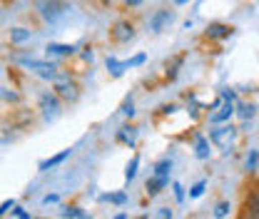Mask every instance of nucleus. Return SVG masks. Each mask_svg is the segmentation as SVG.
<instances>
[{"instance_id":"obj_1","label":"nucleus","mask_w":259,"mask_h":219,"mask_svg":"<svg viewBox=\"0 0 259 219\" xmlns=\"http://www.w3.org/2000/svg\"><path fill=\"white\" fill-rule=\"evenodd\" d=\"M237 140H239V129L234 125H214L209 129V142L222 152V155H232L234 152V147H237Z\"/></svg>"},{"instance_id":"obj_2","label":"nucleus","mask_w":259,"mask_h":219,"mask_svg":"<svg viewBox=\"0 0 259 219\" xmlns=\"http://www.w3.org/2000/svg\"><path fill=\"white\" fill-rule=\"evenodd\" d=\"M18 63L23 65V67H28L30 72H35L37 77H42V80H58L60 77V67L53 63V60H37V58H18Z\"/></svg>"},{"instance_id":"obj_3","label":"nucleus","mask_w":259,"mask_h":219,"mask_svg":"<svg viewBox=\"0 0 259 219\" xmlns=\"http://www.w3.org/2000/svg\"><path fill=\"white\" fill-rule=\"evenodd\" d=\"M55 95L65 100V102H75L77 97H80V87H77V82L70 77V75H60L58 80H55Z\"/></svg>"},{"instance_id":"obj_4","label":"nucleus","mask_w":259,"mask_h":219,"mask_svg":"<svg viewBox=\"0 0 259 219\" xmlns=\"http://www.w3.org/2000/svg\"><path fill=\"white\" fill-rule=\"evenodd\" d=\"M234 105L237 102H229V100H217L214 102V107H212V112H209V125H225L229 122V117L234 115Z\"/></svg>"},{"instance_id":"obj_5","label":"nucleus","mask_w":259,"mask_h":219,"mask_svg":"<svg viewBox=\"0 0 259 219\" xmlns=\"http://www.w3.org/2000/svg\"><path fill=\"white\" fill-rule=\"evenodd\" d=\"M65 10H67V5H65L63 0H42V3H40V15H42V20H48V23L60 20L65 15Z\"/></svg>"},{"instance_id":"obj_6","label":"nucleus","mask_w":259,"mask_h":219,"mask_svg":"<svg viewBox=\"0 0 259 219\" xmlns=\"http://www.w3.org/2000/svg\"><path fill=\"white\" fill-rule=\"evenodd\" d=\"M110 37H112V42L125 45V42H130V40L135 37V25H132L130 20H117V23L110 28Z\"/></svg>"},{"instance_id":"obj_7","label":"nucleus","mask_w":259,"mask_h":219,"mask_svg":"<svg viewBox=\"0 0 259 219\" xmlns=\"http://www.w3.org/2000/svg\"><path fill=\"white\" fill-rule=\"evenodd\" d=\"M175 20V13L169 8H160L150 15V30L152 32H162L164 28H169V23Z\"/></svg>"},{"instance_id":"obj_8","label":"nucleus","mask_w":259,"mask_h":219,"mask_svg":"<svg viewBox=\"0 0 259 219\" xmlns=\"http://www.w3.org/2000/svg\"><path fill=\"white\" fill-rule=\"evenodd\" d=\"M40 110H42V117L45 120L58 117V112H60V97L55 93H45L40 97Z\"/></svg>"},{"instance_id":"obj_9","label":"nucleus","mask_w":259,"mask_h":219,"mask_svg":"<svg viewBox=\"0 0 259 219\" xmlns=\"http://www.w3.org/2000/svg\"><path fill=\"white\" fill-rule=\"evenodd\" d=\"M137 137H140V129L135 125H122L120 129H117V135H115V140L120 142V145H125V147H135L137 145Z\"/></svg>"},{"instance_id":"obj_10","label":"nucleus","mask_w":259,"mask_h":219,"mask_svg":"<svg viewBox=\"0 0 259 219\" xmlns=\"http://www.w3.org/2000/svg\"><path fill=\"white\" fill-rule=\"evenodd\" d=\"M194 157L197 159H209L212 157V142L202 132H194Z\"/></svg>"},{"instance_id":"obj_11","label":"nucleus","mask_w":259,"mask_h":219,"mask_svg":"<svg viewBox=\"0 0 259 219\" xmlns=\"http://www.w3.org/2000/svg\"><path fill=\"white\" fill-rule=\"evenodd\" d=\"M72 155V150L67 147V150H63V152H58V155H53V157H48V159H42L40 164H37V169L40 172H50V169H55V167H60L67 157Z\"/></svg>"},{"instance_id":"obj_12","label":"nucleus","mask_w":259,"mask_h":219,"mask_svg":"<svg viewBox=\"0 0 259 219\" xmlns=\"http://www.w3.org/2000/svg\"><path fill=\"white\" fill-rule=\"evenodd\" d=\"M232 35H234L232 25H225V23H209L207 25V37H212V40H227Z\"/></svg>"},{"instance_id":"obj_13","label":"nucleus","mask_w":259,"mask_h":219,"mask_svg":"<svg viewBox=\"0 0 259 219\" xmlns=\"http://www.w3.org/2000/svg\"><path fill=\"white\" fill-rule=\"evenodd\" d=\"M45 50H48V60H50V58H70V55H75L77 48L75 45H65V42H50Z\"/></svg>"},{"instance_id":"obj_14","label":"nucleus","mask_w":259,"mask_h":219,"mask_svg":"<svg viewBox=\"0 0 259 219\" xmlns=\"http://www.w3.org/2000/svg\"><path fill=\"white\" fill-rule=\"evenodd\" d=\"M172 169H175V162H172L169 157H162V159L155 162L152 174H155V177H162V180H172Z\"/></svg>"},{"instance_id":"obj_15","label":"nucleus","mask_w":259,"mask_h":219,"mask_svg":"<svg viewBox=\"0 0 259 219\" xmlns=\"http://www.w3.org/2000/svg\"><path fill=\"white\" fill-rule=\"evenodd\" d=\"M169 187V180H162V177H155V174H150V180L145 182V192H147V197H157L162 189Z\"/></svg>"},{"instance_id":"obj_16","label":"nucleus","mask_w":259,"mask_h":219,"mask_svg":"<svg viewBox=\"0 0 259 219\" xmlns=\"http://www.w3.org/2000/svg\"><path fill=\"white\" fill-rule=\"evenodd\" d=\"M234 115L239 117V120H254L257 117V105L254 102H239V105H234Z\"/></svg>"},{"instance_id":"obj_17","label":"nucleus","mask_w":259,"mask_h":219,"mask_svg":"<svg viewBox=\"0 0 259 219\" xmlns=\"http://www.w3.org/2000/svg\"><path fill=\"white\" fill-rule=\"evenodd\" d=\"M105 65H107V72H110L112 77H122V75H125V70H130L127 60H117L115 55H107Z\"/></svg>"},{"instance_id":"obj_18","label":"nucleus","mask_w":259,"mask_h":219,"mask_svg":"<svg viewBox=\"0 0 259 219\" xmlns=\"http://www.w3.org/2000/svg\"><path fill=\"white\" fill-rule=\"evenodd\" d=\"M244 209H247V219H259V192L257 189L247 194Z\"/></svg>"},{"instance_id":"obj_19","label":"nucleus","mask_w":259,"mask_h":219,"mask_svg":"<svg viewBox=\"0 0 259 219\" xmlns=\"http://www.w3.org/2000/svg\"><path fill=\"white\" fill-rule=\"evenodd\" d=\"M32 32L28 30V28H13L10 30V42L13 45H23V42H30Z\"/></svg>"},{"instance_id":"obj_20","label":"nucleus","mask_w":259,"mask_h":219,"mask_svg":"<svg viewBox=\"0 0 259 219\" xmlns=\"http://www.w3.org/2000/svg\"><path fill=\"white\" fill-rule=\"evenodd\" d=\"M137 169H140V155L132 157V159L127 162V167H125V182H127V185L137 177Z\"/></svg>"},{"instance_id":"obj_21","label":"nucleus","mask_w":259,"mask_h":219,"mask_svg":"<svg viewBox=\"0 0 259 219\" xmlns=\"http://www.w3.org/2000/svg\"><path fill=\"white\" fill-rule=\"evenodd\" d=\"M244 169H247L249 174H254L259 169V150H249V155L244 159Z\"/></svg>"},{"instance_id":"obj_22","label":"nucleus","mask_w":259,"mask_h":219,"mask_svg":"<svg viewBox=\"0 0 259 219\" xmlns=\"http://www.w3.org/2000/svg\"><path fill=\"white\" fill-rule=\"evenodd\" d=\"M229 212H232V204H229L227 199L217 202V204H214V209H212L214 219H227V217H229Z\"/></svg>"},{"instance_id":"obj_23","label":"nucleus","mask_w":259,"mask_h":219,"mask_svg":"<svg viewBox=\"0 0 259 219\" xmlns=\"http://www.w3.org/2000/svg\"><path fill=\"white\" fill-rule=\"evenodd\" d=\"M100 202H110V204H120V207H122V204L127 202V194H125V192H115V194H102V197H100Z\"/></svg>"},{"instance_id":"obj_24","label":"nucleus","mask_w":259,"mask_h":219,"mask_svg":"<svg viewBox=\"0 0 259 219\" xmlns=\"http://www.w3.org/2000/svg\"><path fill=\"white\" fill-rule=\"evenodd\" d=\"M204 192H207V180H199V182H194L192 187H190V199H199Z\"/></svg>"},{"instance_id":"obj_25","label":"nucleus","mask_w":259,"mask_h":219,"mask_svg":"<svg viewBox=\"0 0 259 219\" xmlns=\"http://www.w3.org/2000/svg\"><path fill=\"white\" fill-rule=\"evenodd\" d=\"M63 217L65 219H82L85 212H82L80 207H63Z\"/></svg>"},{"instance_id":"obj_26","label":"nucleus","mask_w":259,"mask_h":219,"mask_svg":"<svg viewBox=\"0 0 259 219\" xmlns=\"http://www.w3.org/2000/svg\"><path fill=\"white\" fill-rule=\"evenodd\" d=\"M172 192H175V199L182 204V202H185V197H187V194H185V187H182L180 182H172Z\"/></svg>"},{"instance_id":"obj_27","label":"nucleus","mask_w":259,"mask_h":219,"mask_svg":"<svg viewBox=\"0 0 259 219\" xmlns=\"http://www.w3.org/2000/svg\"><path fill=\"white\" fill-rule=\"evenodd\" d=\"M122 115H125V117H130V120L135 117V102H132V97H127V100H125V105H122Z\"/></svg>"},{"instance_id":"obj_28","label":"nucleus","mask_w":259,"mask_h":219,"mask_svg":"<svg viewBox=\"0 0 259 219\" xmlns=\"http://www.w3.org/2000/svg\"><path fill=\"white\" fill-rule=\"evenodd\" d=\"M152 219H175V214H172L169 207H157V212H155V217Z\"/></svg>"},{"instance_id":"obj_29","label":"nucleus","mask_w":259,"mask_h":219,"mask_svg":"<svg viewBox=\"0 0 259 219\" xmlns=\"http://www.w3.org/2000/svg\"><path fill=\"white\" fill-rule=\"evenodd\" d=\"M10 219H32V217L23 207H13V209H10Z\"/></svg>"},{"instance_id":"obj_30","label":"nucleus","mask_w":259,"mask_h":219,"mask_svg":"<svg viewBox=\"0 0 259 219\" xmlns=\"http://www.w3.org/2000/svg\"><path fill=\"white\" fill-rule=\"evenodd\" d=\"M145 60H147V55H145V53H137L135 58H130V60H127V67H140Z\"/></svg>"},{"instance_id":"obj_31","label":"nucleus","mask_w":259,"mask_h":219,"mask_svg":"<svg viewBox=\"0 0 259 219\" xmlns=\"http://www.w3.org/2000/svg\"><path fill=\"white\" fill-rule=\"evenodd\" d=\"M13 207H15V199H5V202L0 204V217H5V214H8Z\"/></svg>"},{"instance_id":"obj_32","label":"nucleus","mask_w":259,"mask_h":219,"mask_svg":"<svg viewBox=\"0 0 259 219\" xmlns=\"http://www.w3.org/2000/svg\"><path fill=\"white\" fill-rule=\"evenodd\" d=\"M60 202V194H45L42 197V204H58Z\"/></svg>"},{"instance_id":"obj_33","label":"nucleus","mask_w":259,"mask_h":219,"mask_svg":"<svg viewBox=\"0 0 259 219\" xmlns=\"http://www.w3.org/2000/svg\"><path fill=\"white\" fill-rule=\"evenodd\" d=\"M220 97H222V100H229V102H234V100H237V93H234V90H222Z\"/></svg>"},{"instance_id":"obj_34","label":"nucleus","mask_w":259,"mask_h":219,"mask_svg":"<svg viewBox=\"0 0 259 219\" xmlns=\"http://www.w3.org/2000/svg\"><path fill=\"white\" fill-rule=\"evenodd\" d=\"M82 58L93 63V58H95V53H93V48H85V50H82Z\"/></svg>"},{"instance_id":"obj_35","label":"nucleus","mask_w":259,"mask_h":219,"mask_svg":"<svg viewBox=\"0 0 259 219\" xmlns=\"http://www.w3.org/2000/svg\"><path fill=\"white\" fill-rule=\"evenodd\" d=\"M142 3H145V0H125L127 8H137V5H142Z\"/></svg>"},{"instance_id":"obj_36","label":"nucleus","mask_w":259,"mask_h":219,"mask_svg":"<svg viewBox=\"0 0 259 219\" xmlns=\"http://www.w3.org/2000/svg\"><path fill=\"white\" fill-rule=\"evenodd\" d=\"M190 0H175V5H187Z\"/></svg>"},{"instance_id":"obj_37","label":"nucleus","mask_w":259,"mask_h":219,"mask_svg":"<svg viewBox=\"0 0 259 219\" xmlns=\"http://www.w3.org/2000/svg\"><path fill=\"white\" fill-rule=\"evenodd\" d=\"M110 3H115V0H100V5H110Z\"/></svg>"},{"instance_id":"obj_38","label":"nucleus","mask_w":259,"mask_h":219,"mask_svg":"<svg viewBox=\"0 0 259 219\" xmlns=\"http://www.w3.org/2000/svg\"><path fill=\"white\" fill-rule=\"evenodd\" d=\"M115 219H127V214H125V212H122V214H117V217Z\"/></svg>"}]
</instances>
